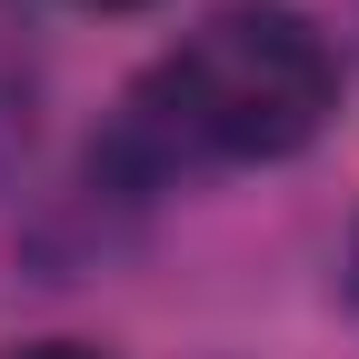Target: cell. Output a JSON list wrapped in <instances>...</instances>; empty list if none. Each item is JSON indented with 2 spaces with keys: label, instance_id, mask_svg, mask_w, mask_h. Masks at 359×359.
Segmentation results:
<instances>
[{
  "label": "cell",
  "instance_id": "6da1fadb",
  "mask_svg": "<svg viewBox=\"0 0 359 359\" xmlns=\"http://www.w3.org/2000/svg\"><path fill=\"white\" fill-rule=\"evenodd\" d=\"M339 120V50L299 0H219L130 80L110 170L130 190H170L180 170L299 160Z\"/></svg>",
  "mask_w": 359,
  "mask_h": 359
},
{
  "label": "cell",
  "instance_id": "7a4b0ae2",
  "mask_svg": "<svg viewBox=\"0 0 359 359\" xmlns=\"http://www.w3.org/2000/svg\"><path fill=\"white\" fill-rule=\"evenodd\" d=\"M30 130H40V40L30 20L0 0V180L30 160Z\"/></svg>",
  "mask_w": 359,
  "mask_h": 359
},
{
  "label": "cell",
  "instance_id": "3957f363",
  "mask_svg": "<svg viewBox=\"0 0 359 359\" xmlns=\"http://www.w3.org/2000/svg\"><path fill=\"white\" fill-rule=\"evenodd\" d=\"M11 359H110V349H90V339H20Z\"/></svg>",
  "mask_w": 359,
  "mask_h": 359
},
{
  "label": "cell",
  "instance_id": "277c9868",
  "mask_svg": "<svg viewBox=\"0 0 359 359\" xmlns=\"http://www.w3.org/2000/svg\"><path fill=\"white\" fill-rule=\"evenodd\" d=\"M80 11H150V0H80Z\"/></svg>",
  "mask_w": 359,
  "mask_h": 359
},
{
  "label": "cell",
  "instance_id": "5b68a950",
  "mask_svg": "<svg viewBox=\"0 0 359 359\" xmlns=\"http://www.w3.org/2000/svg\"><path fill=\"white\" fill-rule=\"evenodd\" d=\"M349 280H359V240H349Z\"/></svg>",
  "mask_w": 359,
  "mask_h": 359
}]
</instances>
